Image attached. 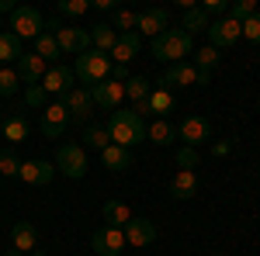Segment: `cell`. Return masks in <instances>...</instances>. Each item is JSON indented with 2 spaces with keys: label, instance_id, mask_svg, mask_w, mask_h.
Masks as SVG:
<instances>
[{
  "label": "cell",
  "instance_id": "52a82bcc",
  "mask_svg": "<svg viewBox=\"0 0 260 256\" xmlns=\"http://www.w3.org/2000/svg\"><path fill=\"white\" fill-rule=\"evenodd\" d=\"M243 39V28H240V21H233V18H219V21H212L208 24V45L212 49H229V45H236V42Z\"/></svg>",
  "mask_w": 260,
  "mask_h": 256
},
{
  "label": "cell",
  "instance_id": "603a6c76",
  "mask_svg": "<svg viewBox=\"0 0 260 256\" xmlns=\"http://www.w3.org/2000/svg\"><path fill=\"white\" fill-rule=\"evenodd\" d=\"M101 159H104V166L111 170V173H121V170H128L136 156H132V149H121V145H108V149H101Z\"/></svg>",
  "mask_w": 260,
  "mask_h": 256
},
{
  "label": "cell",
  "instance_id": "f546056e",
  "mask_svg": "<svg viewBox=\"0 0 260 256\" xmlns=\"http://www.w3.org/2000/svg\"><path fill=\"white\" fill-rule=\"evenodd\" d=\"M24 52V42L18 39V35H11V31H0V66L4 62H18V56Z\"/></svg>",
  "mask_w": 260,
  "mask_h": 256
},
{
  "label": "cell",
  "instance_id": "484cf974",
  "mask_svg": "<svg viewBox=\"0 0 260 256\" xmlns=\"http://www.w3.org/2000/svg\"><path fill=\"white\" fill-rule=\"evenodd\" d=\"M115 42H118V31H115L111 24H94V28H90V45H94L98 52H104V56H111Z\"/></svg>",
  "mask_w": 260,
  "mask_h": 256
},
{
  "label": "cell",
  "instance_id": "5b68a950",
  "mask_svg": "<svg viewBox=\"0 0 260 256\" xmlns=\"http://www.w3.org/2000/svg\"><path fill=\"white\" fill-rule=\"evenodd\" d=\"M56 173L70 180H80L87 173V149L80 142H62L59 153H56Z\"/></svg>",
  "mask_w": 260,
  "mask_h": 256
},
{
  "label": "cell",
  "instance_id": "e0dca14e",
  "mask_svg": "<svg viewBox=\"0 0 260 256\" xmlns=\"http://www.w3.org/2000/svg\"><path fill=\"white\" fill-rule=\"evenodd\" d=\"M121 232H125V242H128V246H139V249L149 246V242H156V225H153L149 218H132Z\"/></svg>",
  "mask_w": 260,
  "mask_h": 256
},
{
  "label": "cell",
  "instance_id": "74e56055",
  "mask_svg": "<svg viewBox=\"0 0 260 256\" xmlns=\"http://www.w3.org/2000/svg\"><path fill=\"white\" fill-rule=\"evenodd\" d=\"M24 104H28V107H35V111H45V107H49V94H45V90H42V83H35V87H28V90H24Z\"/></svg>",
  "mask_w": 260,
  "mask_h": 256
},
{
  "label": "cell",
  "instance_id": "9a60e30c",
  "mask_svg": "<svg viewBox=\"0 0 260 256\" xmlns=\"http://www.w3.org/2000/svg\"><path fill=\"white\" fill-rule=\"evenodd\" d=\"M56 42H59V52L83 56V52L90 49V31H83V28H66V24H62L59 31H56Z\"/></svg>",
  "mask_w": 260,
  "mask_h": 256
},
{
  "label": "cell",
  "instance_id": "7dc6e473",
  "mask_svg": "<svg viewBox=\"0 0 260 256\" xmlns=\"http://www.w3.org/2000/svg\"><path fill=\"white\" fill-rule=\"evenodd\" d=\"M4 256H24V253H18V249H11V253H4Z\"/></svg>",
  "mask_w": 260,
  "mask_h": 256
},
{
  "label": "cell",
  "instance_id": "7bdbcfd3",
  "mask_svg": "<svg viewBox=\"0 0 260 256\" xmlns=\"http://www.w3.org/2000/svg\"><path fill=\"white\" fill-rule=\"evenodd\" d=\"M233 149H236V138H222V142H212V153H215V156H229V153H233Z\"/></svg>",
  "mask_w": 260,
  "mask_h": 256
},
{
  "label": "cell",
  "instance_id": "3957f363",
  "mask_svg": "<svg viewBox=\"0 0 260 256\" xmlns=\"http://www.w3.org/2000/svg\"><path fill=\"white\" fill-rule=\"evenodd\" d=\"M108 73H111V56H104L98 49H87V52L77 56V62H73V77L80 80V83H87V90L98 87L101 80H108Z\"/></svg>",
  "mask_w": 260,
  "mask_h": 256
},
{
  "label": "cell",
  "instance_id": "d6a6232c",
  "mask_svg": "<svg viewBox=\"0 0 260 256\" xmlns=\"http://www.w3.org/2000/svg\"><path fill=\"white\" fill-rule=\"evenodd\" d=\"M83 149H108L111 145V138H108V128H101V125H87L83 128V142H80Z\"/></svg>",
  "mask_w": 260,
  "mask_h": 256
},
{
  "label": "cell",
  "instance_id": "7c38bea8",
  "mask_svg": "<svg viewBox=\"0 0 260 256\" xmlns=\"http://www.w3.org/2000/svg\"><path fill=\"white\" fill-rule=\"evenodd\" d=\"M52 177H56V163H49V159H21L18 180L31 184V187H45V184H52Z\"/></svg>",
  "mask_w": 260,
  "mask_h": 256
},
{
  "label": "cell",
  "instance_id": "d4e9b609",
  "mask_svg": "<svg viewBox=\"0 0 260 256\" xmlns=\"http://www.w3.org/2000/svg\"><path fill=\"white\" fill-rule=\"evenodd\" d=\"M146 138H149L153 145H174V142H177V128H174L167 118H156L149 128H146Z\"/></svg>",
  "mask_w": 260,
  "mask_h": 256
},
{
  "label": "cell",
  "instance_id": "d6986e66",
  "mask_svg": "<svg viewBox=\"0 0 260 256\" xmlns=\"http://www.w3.org/2000/svg\"><path fill=\"white\" fill-rule=\"evenodd\" d=\"M198 194V173L194 170H177L170 180V197L174 201H191Z\"/></svg>",
  "mask_w": 260,
  "mask_h": 256
},
{
  "label": "cell",
  "instance_id": "8992f818",
  "mask_svg": "<svg viewBox=\"0 0 260 256\" xmlns=\"http://www.w3.org/2000/svg\"><path fill=\"white\" fill-rule=\"evenodd\" d=\"M42 31H45V18H42L39 7H14V14H11V35H18L24 42V39H39Z\"/></svg>",
  "mask_w": 260,
  "mask_h": 256
},
{
  "label": "cell",
  "instance_id": "4316f807",
  "mask_svg": "<svg viewBox=\"0 0 260 256\" xmlns=\"http://www.w3.org/2000/svg\"><path fill=\"white\" fill-rule=\"evenodd\" d=\"M208 24H212V21H208V14L201 11L198 4H194V7H187V11H184V21H180V28H184L191 39H194L198 31H208Z\"/></svg>",
  "mask_w": 260,
  "mask_h": 256
},
{
  "label": "cell",
  "instance_id": "bcb514c9",
  "mask_svg": "<svg viewBox=\"0 0 260 256\" xmlns=\"http://www.w3.org/2000/svg\"><path fill=\"white\" fill-rule=\"evenodd\" d=\"M28 256H49V253H42V249H31V253H28Z\"/></svg>",
  "mask_w": 260,
  "mask_h": 256
},
{
  "label": "cell",
  "instance_id": "e575fe53",
  "mask_svg": "<svg viewBox=\"0 0 260 256\" xmlns=\"http://www.w3.org/2000/svg\"><path fill=\"white\" fill-rule=\"evenodd\" d=\"M21 173V159L14 149H0V177H18Z\"/></svg>",
  "mask_w": 260,
  "mask_h": 256
},
{
  "label": "cell",
  "instance_id": "c3c4849f",
  "mask_svg": "<svg viewBox=\"0 0 260 256\" xmlns=\"http://www.w3.org/2000/svg\"><path fill=\"white\" fill-rule=\"evenodd\" d=\"M212 256H219V253H212Z\"/></svg>",
  "mask_w": 260,
  "mask_h": 256
},
{
  "label": "cell",
  "instance_id": "d590c367",
  "mask_svg": "<svg viewBox=\"0 0 260 256\" xmlns=\"http://www.w3.org/2000/svg\"><path fill=\"white\" fill-rule=\"evenodd\" d=\"M257 14V0H236V4H229V18L233 21H246V18H253Z\"/></svg>",
  "mask_w": 260,
  "mask_h": 256
},
{
  "label": "cell",
  "instance_id": "f6af8a7d",
  "mask_svg": "<svg viewBox=\"0 0 260 256\" xmlns=\"http://www.w3.org/2000/svg\"><path fill=\"white\" fill-rule=\"evenodd\" d=\"M94 7H98V11H111V14H115V11H118V0H94Z\"/></svg>",
  "mask_w": 260,
  "mask_h": 256
},
{
  "label": "cell",
  "instance_id": "ab89813d",
  "mask_svg": "<svg viewBox=\"0 0 260 256\" xmlns=\"http://www.w3.org/2000/svg\"><path fill=\"white\" fill-rule=\"evenodd\" d=\"M198 163H201L198 149H191V145H180V149H177V166H180V170H194Z\"/></svg>",
  "mask_w": 260,
  "mask_h": 256
},
{
  "label": "cell",
  "instance_id": "4dcf8cb0",
  "mask_svg": "<svg viewBox=\"0 0 260 256\" xmlns=\"http://www.w3.org/2000/svg\"><path fill=\"white\" fill-rule=\"evenodd\" d=\"M35 56L45 62H52V59H59V42H56V35L52 31H42L39 39H35Z\"/></svg>",
  "mask_w": 260,
  "mask_h": 256
},
{
  "label": "cell",
  "instance_id": "ac0fdd59",
  "mask_svg": "<svg viewBox=\"0 0 260 256\" xmlns=\"http://www.w3.org/2000/svg\"><path fill=\"white\" fill-rule=\"evenodd\" d=\"M139 35H149V39H156V35H163L167 28H170V14L163 11V7H149V11H142L139 14Z\"/></svg>",
  "mask_w": 260,
  "mask_h": 256
},
{
  "label": "cell",
  "instance_id": "44dd1931",
  "mask_svg": "<svg viewBox=\"0 0 260 256\" xmlns=\"http://www.w3.org/2000/svg\"><path fill=\"white\" fill-rule=\"evenodd\" d=\"M11 242H14V249L18 253H31L35 246H39V229L31 225V222H18L14 229H11Z\"/></svg>",
  "mask_w": 260,
  "mask_h": 256
},
{
  "label": "cell",
  "instance_id": "277c9868",
  "mask_svg": "<svg viewBox=\"0 0 260 256\" xmlns=\"http://www.w3.org/2000/svg\"><path fill=\"white\" fill-rule=\"evenodd\" d=\"M156 83H160V90H170V87H208L212 73H201L191 62H177V66H167Z\"/></svg>",
  "mask_w": 260,
  "mask_h": 256
},
{
  "label": "cell",
  "instance_id": "7a4b0ae2",
  "mask_svg": "<svg viewBox=\"0 0 260 256\" xmlns=\"http://www.w3.org/2000/svg\"><path fill=\"white\" fill-rule=\"evenodd\" d=\"M149 52H153V59L167 62V66H177V62H184L194 52V39L184 28H167L163 35H156L149 42Z\"/></svg>",
  "mask_w": 260,
  "mask_h": 256
},
{
  "label": "cell",
  "instance_id": "60d3db41",
  "mask_svg": "<svg viewBox=\"0 0 260 256\" xmlns=\"http://www.w3.org/2000/svg\"><path fill=\"white\" fill-rule=\"evenodd\" d=\"M240 28H243V39H250L253 45H260V11L253 14V18H246Z\"/></svg>",
  "mask_w": 260,
  "mask_h": 256
},
{
  "label": "cell",
  "instance_id": "ee69618b",
  "mask_svg": "<svg viewBox=\"0 0 260 256\" xmlns=\"http://www.w3.org/2000/svg\"><path fill=\"white\" fill-rule=\"evenodd\" d=\"M128 77H132V73H128V66H118V62H111V73H108V80H115V83H125Z\"/></svg>",
  "mask_w": 260,
  "mask_h": 256
},
{
  "label": "cell",
  "instance_id": "1f68e13d",
  "mask_svg": "<svg viewBox=\"0 0 260 256\" xmlns=\"http://www.w3.org/2000/svg\"><path fill=\"white\" fill-rule=\"evenodd\" d=\"M219 59H222V52L219 49H212V45H201V49H194V69H201V73H212L215 66H219Z\"/></svg>",
  "mask_w": 260,
  "mask_h": 256
},
{
  "label": "cell",
  "instance_id": "83f0119b",
  "mask_svg": "<svg viewBox=\"0 0 260 256\" xmlns=\"http://www.w3.org/2000/svg\"><path fill=\"white\" fill-rule=\"evenodd\" d=\"M149 94H153V83H149L146 77H128V80H125V97L132 100V104L149 100Z\"/></svg>",
  "mask_w": 260,
  "mask_h": 256
},
{
  "label": "cell",
  "instance_id": "7402d4cb",
  "mask_svg": "<svg viewBox=\"0 0 260 256\" xmlns=\"http://www.w3.org/2000/svg\"><path fill=\"white\" fill-rule=\"evenodd\" d=\"M101 215H104V222H108L111 229H125V225L136 218V215H132V208H128L125 201H104Z\"/></svg>",
  "mask_w": 260,
  "mask_h": 256
},
{
  "label": "cell",
  "instance_id": "8d00e7d4",
  "mask_svg": "<svg viewBox=\"0 0 260 256\" xmlns=\"http://www.w3.org/2000/svg\"><path fill=\"white\" fill-rule=\"evenodd\" d=\"M18 69H7V66H0V97H11L14 90H18Z\"/></svg>",
  "mask_w": 260,
  "mask_h": 256
},
{
  "label": "cell",
  "instance_id": "30bf717a",
  "mask_svg": "<svg viewBox=\"0 0 260 256\" xmlns=\"http://www.w3.org/2000/svg\"><path fill=\"white\" fill-rule=\"evenodd\" d=\"M90 97H94V107H101V111H118L125 100V83L101 80L98 87H90Z\"/></svg>",
  "mask_w": 260,
  "mask_h": 256
},
{
  "label": "cell",
  "instance_id": "5bb4252c",
  "mask_svg": "<svg viewBox=\"0 0 260 256\" xmlns=\"http://www.w3.org/2000/svg\"><path fill=\"white\" fill-rule=\"evenodd\" d=\"M73 83H77V77H73L70 66H52V69L42 77V90H45L49 97H66V94L73 90Z\"/></svg>",
  "mask_w": 260,
  "mask_h": 256
},
{
  "label": "cell",
  "instance_id": "6da1fadb",
  "mask_svg": "<svg viewBox=\"0 0 260 256\" xmlns=\"http://www.w3.org/2000/svg\"><path fill=\"white\" fill-rule=\"evenodd\" d=\"M108 128V138L111 145H121V149H136L139 142H146V118H139V111H111V121L104 125Z\"/></svg>",
  "mask_w": 260,
  "mask_h": 256
},
{
  "label": "cell",
  "instance_id": "9c48e42d",
  "mask_svg": "<svg viewBox=\"0 0 260 256\" xmlns=\"http://www.w3.org/2000/svg\"><path fill=\"white\" fill-rule=\"evenodd\" d=\"M177 138L184 142V145H191V149H198V145H205L208 138H212V121L208 118H184L177 125Z\"/></svg>",
  "mask_w": 260,
  "mask_h": 256
},
{
  "label": "cell",
  "instance_id": "ffe728a7",
  "mask_svg": "<svg viewBox=\"0 0 260 256\" xmlns=\"http://www.w3.org/2000/svg\"><path fill=\"white\" fill-rule=\"evenodd\" d=\"M139 31H125V35H118V42H115V49H111V59L118 62V66H128V62L139 56Z\"/></svg>",
  "mask_w": 260,
  "mask_h": 256
},
{
  "label": "cell",
  "instance_id": "f35d334b",
  "mask_svg": "<svg viewBox=\"0 0 260 256\" xmlns=\"http://www.w3.org/2000/svg\"><path fill=\"white\" fill-rule=\"evenodd\" d=\"M56 11H59V14H70V18H80V14L90 11V4H87V0H59Z\"/></svg>",
  "mask_w": 260,
  "mask_h": 256
},
{
  "label": "cell",
  "instance_id": "2e32d148",
  "mask_svg": "<svg viewBox=\"0 0 260 256\" xmlns=\"http://www.w3.org/2000/svg\"><path fill=\"white\" fill-rule=\"evenodd\" d=\"M45 73H49V66H45V59H39L35 52H21L18 56V80L21 83L35 87V83H42Z\"/></svg>",
  "mask_w": 260,
  "mask_h": 256
},
{
  "label": "cell",
  "instance_id": "836d02e7",
  "mask_svg": "<svg viewBox=\"0 0 260 256\" xmlns=\"http://www.w3.org/2000/svg\"><path fill=\"white\" fill-rule=\"evenodd\" d=\"M136 24H139V14H136V11H125V7H118V11L111 14V28H115L118 35H125V31H136Z\"/></svg>",
  "mask_w": 260,
  "mask_h": 256
},
{
  "label": "cell",
  "instance_id": "ba28073f",
  "mask_svg": "<svg viewBox=\"0 0 260 256\" xmlns=\"http://www.w3.org/2000/svg\"><path fill=\"white\" fill-rule=\"evenodd\" d=\"M125 246H128V242H125V232H121V229H111V225H104V229H98V232L90 236L94 256H121Z\"/></svg>",
  "mask_w": 260,
  "mask_h": 256
},
{
  "label": "cell",
  "instance_id": "f1b7e54d",
  "mask_svg": "<svg viewBox=\"0 0 260 256\" xmlns=\"http://www.w3.org/2000/svg\"><path fill=\"white\" fill-rule=\"evenodd\" d=\"M146 107H149V115L167 118V115L174 111V94H170V90H153V94H149V100H146Z\"/></svg>",
  "mask_w": 260,
  "mask_h": 256
},
{
  "label": "cell",
  "instance_id": "4fadbf2b",
  "mask_svg": "<svg viewBox=\"0 0 260 256\" xmlns=\"http://www.w3.org/2000/svg\"><path fill=\"white\" fill-rule=\"evenodd\" d=\"M62 104H66V115H70V121H87L90 115H94V97H90V90L87 87H73L66 97H62Z\"/></svg>",
  "mask_w": 260,
  "mask_h": 256
},
{
  "label": "cell",
  "instance_id": "cb8c5ba5",
  "mask_svg": "<svg viewBox=\"0 0 260 256\" xmlns=\"http://www.w3.org/2000/svg\"><path fill=\"white\" fill-rule=\"evenodd\" d=\"M0 138H7L11 145H18L28 138V121L21 115H11V118H0Z\"/></svg>",
  "mask_w": 260,
  "mask_h": 256
},
{
  "label": "cell",
  "instance_id": "b9f144b4",
  "mask_svg": "<svg viewBox=\"0 0 260 256\" xmlns=\"http://www.w3.org/2000/svg\"><path fill=\"white\" fill-rule=\"evenodd\" d=\"M205 14H219V18H229V0H205L201 4Z\"/></svg>",
  "mask_w": 260,
  "mask_h": 256
},
{
  "label": "cell",
  "instance_id": "8fae6325",
  "mask_svg": "<svg viewBox=\"0 0 260 256\" xmlns=\"http://www.w3.org/2000/svg\"><path fill=\"white\" fill-rule=\"evenodd\" d=\"M66 125H70L66 104H62V100H52V104H49V107L42 111V125H39V132H42L45 138H62Z\"/></svg>",
  "mask_w": 260,
  "mask_h": 256
}]
</instances>
